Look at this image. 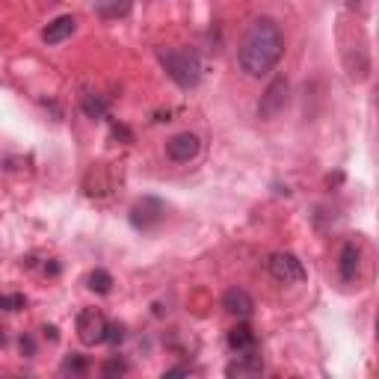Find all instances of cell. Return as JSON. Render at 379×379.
<instances>
[{"label":"cell","instance_id":"cell-1","mask_svg":"<svg viewBox=\"0 0 379 379\" xmlns=\"http://www.w3.org/2000/svg\"><path fill=\"white\" fill-rule=\"evenodd\" d=\"M282 54H285V39L278 24L273 18H258L246 30L237 59H240V68L249 77H264L276 68Z\"/></svg>","mask_w":379,"mask_h":379},{"label":"cell","instance_id":"cell-2","mask_svg":"<svg viewBox=\"0 0 379 379\" xmlns=\"http://www.w3.org/2000/svg\"><path fill=\"white\" fill-rule=\"evenodd\" d=\"M157 59L181 89H193L202 81V59L193 48H163V51H157Z\"/></svg>","mask_w":379,"mask_h":379},{"label":"cell","instance_id":"cell-3","mask_svg":"<svg viewBox=\"0 0 379 379\" xmlns=\"http://www.w3.org/2000/svg\"><path fill=\"white\" fill-rule=\"evenodd\" d=\"M163 219H166V205L154 196H143L131 207V225L136 228V232H154Z\"/></svg>","mask_w":379,"mask_h":379},{"label":"cell","instance_id":"cell-4","mask_svg":"<svg viewBox=\"0 0 379 379\" xmlns=\"http://www.w3.org/2000/svg\"><path fill=\"white\" fill-rule=\"evenodd\" d=\"M77 338H81L86 347L104 344V338H107V317L98 311V308H83V311L77 314Z\"/></svg>","mask_w":379,"mask_h":379},{"label":"cell","instance_id":"cell-5","mask_svg":"<svg viewBox=\"0 0 379 379\" xmlns=\"http://www.w3.org/2000/svg\"><path fill=\"white\" fill-rule=\"evenodd\" d=\"M270 276L276 278V282H282V285H299V282H305V267L303 261H299L296 255L291 252H276L270 258Z\"/></svg>","mask_w":379,"mask_h":379},{"label":"cell","instance_id":"cell-6","mask_svg":"<svg viewBox=\"0 0 379 379\" xmlns=\"http://www.w3.org/2000/svg\"><path fill=\"white\" fill-rule=\"evenodd\" d=\"M287 95H291V86H287V81H285V77H276V81L267 86V92L261 95L258 116H261V119H276L278 113H285Z\"/></svg>","mask_w":379,"mask_h":379},{"label":"cell","instance_id":"cell-7","mask_svg":"<svg viewBox=\"0 0 379 379\" xmlns=\"http://www.w3.org/2000/svg\"><path fill=\"white\" fill-rule=\"evenodd\" d=\"M198 148H202V143H198V136L196 134H175L172 139L166 143V154L172 157L175 163H187V161H193V157L198 154Z\"/></svg>","mask_w":379,"mask_h":379},{"label":"cell","instance_id":"cell-8","mask_svg":"<svg viewBox=\"0 0 379 379\" xmlns=\"http://www.w3.org/2000/svg\"><path fill=\"white\" fill-rule=\"evenodd\" d=\"M223 308H225L228 314H234V317H240V320H246V317H252L255 303H252V296H249L246 291H240V287H232V291L223 296Z\"/></svg>","mask_w":379,"mask_h":379},{"label":"cell","instance_id":"cell-9","mask_svg":"<svg viewBox=\"0 0 379 379\" xmlns=\"http://www.w3.org/2000/svg\"><path fill=\"white\" fill-rule=\"evenodd\" d=\"M74 30H77V18L74 15H59V18H54V21L45 27L42 39L48 45H59V42H65V39H72Z\"/></svg>","mask_w":379,"mask_h":379},{"label":"cell","instance_id":"cell-10","mask_svg":"<svg viewBox=\"0 0 379 379\" xmlns=\"http://www.w3.org/2000/svg\"><path fill=\"white\" fill-rule=\"evenodd\" d=\"M228 347H232L237 356L255 353V350H258V338H255V332H252V326H246V323L234 326L232 332H228Z\"/></svg>","mask_w":379,"mask_h":379},{"label":"cell","instance_id":"cell-11","mask_svg":"<svg viewBox=\"0 0 379 379\" xmlns=\"http://www.w3.org/2000/svg\"><path fill=\"white\" fill-rule=\"evenodd\" d=\"M264 371V362H261V356H258V350L255 353H243L237 362H232L225 367V373L228 376H237V379H243V376H258Z\"/></svg>","mask_w":379,"mask_h":379},{"label":"cell","instance_id":"cell-12","mask_svg":"<svg viewBox=\"0 0 379 379\" xmlns=\"http://www.w3.org/2000/svg\"><path fill=\"white\" fill-rule=\"evenodd\" d=\"M358 246L356 243H344L341 249V261H338V270H341V278L344 282H353V278L358 276Z\"/></svg>","mask_w":379,"mask_h":379},{"label":"cell","instance_id":"cell-13","mask_svg":"<svg viewBox=\"0 0 379 379\" xmlns=\"http://www.w3.org/2000/svg\"><path fill=\"white\" fill-rule=\"evenodd\" d=\"M134 0H95V9L101 18H122L131 12Z\"/></svg>","mask_w":379,"mask_h":379},{"label":"cell","instance_id":"cell-14","mask_svg":"<svg viewBox=\"0 0 379 379\" xmlns=\"http://www.w3.org/2000/svg\"><path fill=\"white\" fill-rule=\"evenodd\" d=\"M89 371V362H86V356H65L63 358V365H59V373H65V376H83Z\"/></svg>","mask_w":379,"mask_h":379},{"label":"cell","instance_id":"cell-15","mask_svg":"<svg viewBox=\"0 0 379 379\" xmlns=\"http://www.w3.org/2000/svg\"><path fill=\"white\" fill-rule=\"evenodd\" d=\"M86 285H89V291H95V294H110V287H113V276H110L107 270H92L86 278Z\"/></svg>","mask_w":379,"mask_h":379},{"label":"cell","instance_id":"cell-16","mask_svg":"<svg viewBox=\"0 0 379 379\" xmlns=\"http://www.w3.org/2000/svg\"><path fill=\"white\" fill-rule=\"evenodd\" d=\"M83 113L89 119H104L107 116V101L104 98H98V95H86L83 98Z\"/></svg>","mask_w":379,"mask_h":379},{"label":"cell","instance_id":"cell-17","mask_svg":"<svg viewBox=\"0 0 379 379\" xmlns=\"http://www.w3.org/2000/svg\"><path fill=\"white\" fill-rule=\"evenodd\" d=\"M131 367H127V362L125 358H119V356H113V358H107V362L101 365V373L104 376H125Z\"/></svg>","mask_w":379,"mask_h":379},{"label":"cell","instance_id":"cell-18","mask_svg":"<svg viewBox=\"0 0 379 379\" xmlns=\"http://www.w3.org/2000/svg\"><path fill=\"white\" fill-rule=\"evenodd\" d=\"M24 305V294H0V311H21Z\"/></svg>","mask_w":379,"mask_h":379},{"label":"cell","instance_id":"cell-19","mask_svg":"<svg viewBox=\"0 0 379 379\" xmlns=\"http://www.w3.org/2000/svg\"><path fill=\"white\" fill-rule=\"evenodd\" d=\"M104 341L122 344V341H125V326H122V323H107V338H104Z\"/></svg>","mask_w":379,"mask_h":379},{"label":"cell","instance_id":"cell-20","mask_svg":"<svg viewBox=\"0 0 379 379\" xmlns=\"http://www.w3.org/2000/svg\"><path fill=\"white\" fill-rule=\"evenodd\" d=\"M18 350H21L24 358H33L36 356V341L30 335H21V341H18Z\"/></svg>","mask_w":379,"mask_h":379},{"label":"cell","instance_id":"cell-21","mask_svg":"<svg viewBox=\"0 0 379 379\" xmlns=\"http://www.w3.org/2000/svg\"><path fill=\"white\" fill-rule=\"evenodd\" d=\"M113 136H116V139H122V143H134V134L127 131L125 125H119V122H113Z\"/></svg>","mask_w":379,"mask_h":379},{"label":"cell","instance_id":"cell-22","mask_svg":"<svg viewBox=\"0 0 379 379\" xmlns=\"http://www.w3.org/2000/svg\"><path fill=\"white\" fill-rule=\"evenodd\" d=\"M190 373H196V371H193V367H187V365H181V367H169L163 376L169 379V376H190Z\"/></svg>","mask_w":379,"mask_h":379},{"label":"cell","instance_id":"cell-23","mask_svg":"<svg viewBox=\"0 0 379 379\" xmlns=\"http://www.w3.org/2000/svg\"><path fill=\"white\" fill-rule=\"evenodd\" d=\"M45 338H51V341H57V338H59L57 326H45Z\"/></svg>","mask_w":379,"mask_h":379}]
</instances>
